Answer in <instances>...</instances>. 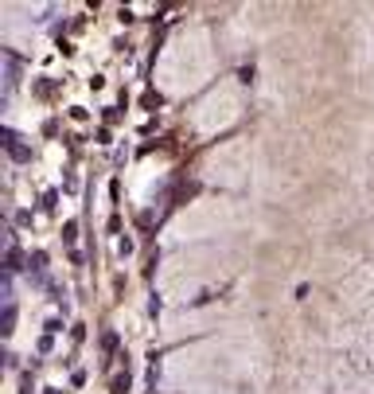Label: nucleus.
<instances>
[{
  "instance_id": "obj_1",
  "label": "nucleus",
  "mask_w": 374,
  "mask_h": 394,
  "mask_svg": "<svg viewBox=\"0 0 374 394\" xmlns=\"http://www.w3.org/2000/svg\"><path fill=\"white\" fill-rule=\"evenodd\" d=\"M4 149H8L16 160H32V149H24V144H20V137L12 133V129H8V133H4Z\"/></svg>"
},
{
  "instance_id": "obj_2",
  "label": "nucleus",
  "mask_w": 374,
  "mask_h": 394,
  "mask_svg": "<svg viewBox=\"0 0 374 394\" xmlns=\"http://www.w3.org/2000/svg\"><path fill=\"white\" fill-rule=\"evenodd\" d=\"M27 266H32V269H43V266H47V254H43V250H35L32 258H27Z\"/></svg>"
}]
</instances>
